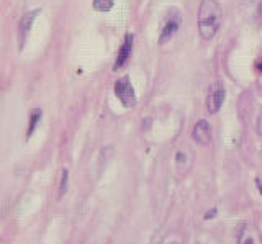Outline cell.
<instances>
[{
	"label": "cell",
	"instance_id": "6da1fadb",
	"mask_svg": "<svg viewBox=\"0 0 262 244\" xmlns=\"http://www.w3.org/2000/svg\"><path fill=\"white\" fill-rule=\"evenodd\" d=\"M221 21H223V9L218 4V0H202L199 7V17H196V25H199L202 39L210 41L215 38L221 27Z\"/></svg>",
	"mask_w": 262,
	"mask_h": 244
},
{
	"label": "cell",
	"instance_id": "7a4b0ae2",
	"mask_svg": "<svg viewBox=\"0 0 262 244\" xmlns=\"http://www.w3.org/2000/svg\"><path fill=\"white\" fill-rule=\"evenodd\" d=\"M180 21H182V15L180 12L172 7L166 13H164L162 21H161V28H159V43L164 45L167 43L169 39L177 33V30L180 28Z\"/></svg>",
	"mask_w": 262,
	"mask_h": 244
},
{
	"label": "cell",
	"instance_id": "3957f363",
	"mask_svg": "<svg viewBox=\"0 0 262 244\" xmlns=\"http://www.w3.org/2000/svg\"><path fill=\"white\" fill-rule=\"evenodd\" d=\"M193 166V152L188 148L187 144L180 146L174 154V167H176V174L177 177H185L188 174V170Z\"/></svg>",
	"mask_w": 262,
	"mask_h": 244
},
{
	"label": "cell",
	"instance_id": "277c9868",
	"mask_svg": "<svg viewBox=\"0 0 262 244\" xmlns=\"http://www.w3.org/2000/svg\"><path fill=\"white\" fill-rule=\"evenodd\" d=\"M115 95L118 97V100L125 105L126 108L129 107H135L136 105V94H135V88L129 82V77H120L117 82H115Z\"/></svg>",
	"mask_w": 262,
	"mask_h": 244
},
{
	"label": "cell",
	"instance_id": "5b68a950",
	"mask_svg": "<svg viewBox=\"0 0 262 244\" xmlns=\"http://www.w3.org/2000/svg\"><path fill=\"white\" fill-rule=\"evenodd\" d=\"M225 97H226V88H225L223 82L216 80V82L210 84L208 94H207V108H208V112L210 113H218L220 108L223 107Z\"/></svg>",
	"mask_w": 262,
	"mask_h": 244
},
{
	"label": "cell",
	"instance_id": "8992f818",
	"mask_svg": "<svg viewBox=\"0 0 262 244\" xmlns=\"http://www.w3.org/2000/svg\"><path fill=\"white\" fill-rule=\"evenodd\" d=\"M192 140L200 144V146H207L211 141V126L207 120H200L196 121L193 129H192Z\"/></svg>",
	"mask_w": 262,
	"mask_h": 244
},
{
	"label": "cell",
	"instance_id": "52a82bcc",
	"mask_svg": "<svg viewBox=\"0 0 262 244\" xmlns=\"http://www.w3.org/2000/svg\"><path fill=\"white\" fill-rule=\"evenodd\" d=\"M237 244H262V233L259 231L257 226L246 225L239 233Z\"/></svg>",
	"mask_w": 262,
	"mask_h": 244
},
{
	"label": "cell",
	"instance_id": "ba28073f",
	"mask_svg": "<svg viewBox=\"0 0 262 244\" xmlns=\"http://www.w3.org/2000/svg\"><path fill=\"white\" fill-rule=\"evenodd\" d=\"M133 35L131 33H126L125 36V41H123L121 48H120V53L117 56V61L113 64V71H118L120 68H123L126 64V61L129 59L131 56V50H133Z\"/></svg>",
	"mask_w": 262,
	"mask_h": 244
},
{
	"label": "cell",
	"instance_id": "9c48e42d",
	"mask_svg": "<svg viewBox=\"0 0 262 244\" xmlns=\"http://www.w3.org/2000/svg\"><path fill=\"white\" fill-rule=\"evenodd\" d=\"M41 12V9H36V10H33V12H28L27 15H23V18L20 21V27H18V35H20V46H23V41H25V38L28 36L30 33V28L33 25V21H35L36 18V15Z\"/></svg>",
	"mask_w": 262,
	"mask_h": 244
},
{
	"label": "cell",
	"instance_id": "30bf717a",
	"mask_svg": "<svg viewBox=\"0 0 262 244\" xmlns=\"http://www.w3.org/2000/svg\"><path fill=\"white\" fill-rule=\"evenodd\" d=\"M94 9L97 12H108L113 9V0H94Z\"/></svg>",
	"mask_w": 262,
	"mask_h": 244
},
{
	"label": "cell",
	"instance_id": "8fae6325",
	"mask_svg": "<svg viewBox=\"0 0 262 244\" xmlns=\"http://www.w3.org/2000/svg\"><path fill=\"white\" fill-rule=\"evenodd\" d=\"M41 120V110H33L31 112V120H30V131H28V136L31 135V131L35 129L36 123Z\"/></svg>",
	"mask_w": 262,
	"mask_h": 244
},
{
	"label": "cell",
	"instance_id": "7c38bea8",
	"mask_svg": "<svg viewBox=\"0 0 262 244\" xmlns=\"http://www.w3.org/2000/svg\"><path fill=\"white\" fill-rule=\"evenodd\" d=\"M256 129H257V135L262 136V110L259 113V117H257V123H256Z\"/></svg>",
	"mask_w": 262,
	"mask_h": 244
},
{
	"label": "cell",
	"instance_id": "4fadbf2b",
	"mask_svg": "<svg viewBox=\"0 0 262 244\" xmlns=\"http://www.w3.org/2000/svg\"><path fill=\"white\" fill-rule=\"evenodd\" d=\"M166 244H180V242H177V241H174V242H166Z\"/></svg>",
	"mask_w": 262,
	"mask_h": 244
}]
</instances>
